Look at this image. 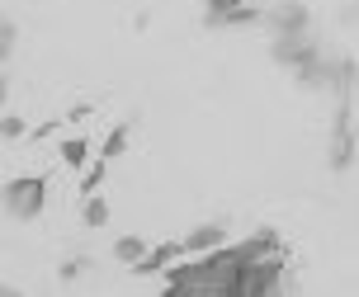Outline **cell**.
Wrapping results in <instances>:
<instances>
[{
  "mask_svg": "<svg viewBox=\"0 0 359 297\" xmlns=\"http://www.w3.org/2000/svg\"><path fill=\"white\" fill-rule=\"evenodd\" d=\"M114 255H118V260H137V264H142V255H147V250H142V241H133V236H128V241H118V245H114Z\"/></svg>",
  "mask_w": 359,
  "mask_h": 297,
  "instance_id": "cell-4",
  "label": "cell"
},
{
  "mask_svg": "<svg viewBox=\"0 0 359 297\" xmlns=\"http://www.w3.org/2000/svg\"><path fill=\"white\" fill-rule=\"evenodd\" d=\"M43 179H10L5 184V193H0V203H5V212L10 217H19V222H29V217H38L43 212Z\"/></svg>",
  "mask_w": 359,
  "mask_h": 297,
  "instance_id": "cell-2",
  "label": "cell"
},
{
  "mask_svg": "<svg viewBox=\"0 0 359 297\" xmlns=\"http://www.w3.org/2000/svg\"><path fill=\"white\" fill-rule=\"evenodd\" d=\"M10 48H15V29H10V24H5V19H0V57L10 53Z\"/></svg>",
  "mask_w": 359,
  "mask_h": 297,
  "instance_id": "cell-5",
  "label": "cell"
},
{
  "mask_svg": "<svg viewBox=\"0 0 359 297\" xmlns=\"http://www.w3.org/2000/svg\"><path fill=\"white\" fill-rule=\"evenodd\" d=\"M0 95H5V81H0Z\"/></svg>",
  "mask_w": 359,
  "mask_h": 297,
  "instance_id": "cell-7",
  "label": "cell"
},
{
  "mask_svg": "<svg viewBox=\"0 0 359 297\" xmlns=\"http://www.w3.org/2000/svg\"><path fill=\"white\" fill-rule=\"evenodd\" d=\"M251 255V241L236 245V250H213V255H203L194 264H180L175 274H170V293H189V297H232L241 293V264Z\"/></svg>",
  "mask_w": 359,
  "mask_h": 297,
  "instance_id": "cell-1",
  "label": "cell"
},
{
  "mask_svg": "<svg viewBox=\"0 0 359 297\" xmlns=\"http://www.w3.org/2000/svg\"><path fill=\"white\" fill-rule=\"evenodd\" d=\"M86 217H90V222H104V217H109V208H104V203H90V208H86Z\"/></svg>",
  "mask_w": 359,
  "mask_h": 297,
  "instance_id": "cell-6",
  "label": "cell"
},
{
  "mask_svg": "<svg viewBox=\"0 0 359 297\" xmlns=\"http://www.w3.org/2000/svg\"><path fill=\"white\" fill-rule=\"evenodd\" d=\"M222 241V231L217 227H203V231H194L189 241H180V250H203V245H217Z\"/></svg>",
  "mask_w": 359,
  "mask_h": 297,
  "instance_id": "cell-3",
  "label": "cell"
}]
</instances>
